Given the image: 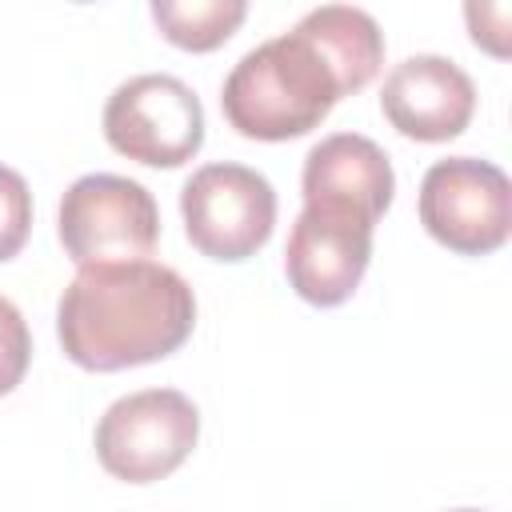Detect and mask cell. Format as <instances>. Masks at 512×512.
Here are the masks:
<instances>
[{
  "mask_svg": "<svg viewBox=\"0 0 512 512\" xmlns=\"http://www.w3.org/2000/svg\"><path fill=\"white\" fill-rule=\"evenodd\" d=\"M424 232L456 256H488L508 244L512 188L500 164L476 156L436 160L416 196Z\"/></svg>",
  "mask_w": 512,
  "mask_h": 512,
  "instance_id": "8992f818",
  "label": "cell"
},
{
  "mask_svg": "<svg viewBox=\"0 0 512 512\" xmlns=\"http://www.w3.org/2000/svg\"><path fill=\"white\" fill-rule=\"evenodd\" d=\"M304 204H336L368 216L372 224L388 212L396 172L388 152L360 132H332L308 148L300 172Z\"/></svg>",
  "mask_w": 512,
  "mask_h": 512,
  "instance_id": "30bf717a",
  "label": "cell"
},
{
  "mask_svg": "<svg viewBox=\"0 0 512 512\" xmlns=\"http://www.w3.org/2000/svg\"><path fill=\"white\" fill-rule=\"evenodd\" d=\"M188 244L220 264L256 256L276 228V188L248 164H204L180 188Z\"/></svg>",
  "mask_w": 512,
  "mask_h": 512,
  "instance_id": "5b68a950",
  "label": "cell"
},
{
  "mask_svg": "<svg viewBox=\"0 0 512 512\" xmlns=\"http://www.w3.org/2000/svg\"><path fill=\"white\" fill-rule=\"evenodd\" d=\"M456 512H480V508H456Z\"/></svg>",
  "mask_w": 512,
  "mask_h": 512,
  "instance_id": "2e32d148",
  "label": "cell"
},
{
  "mask_svg": "<svg viewBox=\"0 0 512 512\" xmlns=\"http://www.w3.org/2000/svg\"><path fill=\"white\" fill-rule=\"evenodd\" d=\"M380 112L400 136L420 144H444L472 124L476 84L456 60L420 52L392 64L380 84Z\"/></svg>",
  "mask_w": 512,
  "mask_h": 512,
  "instance_id": "9c48e42d",
  "label": "cell"
},
{
  "mask_svg": "<svg viewBox=\"0 0 512 512\" xmlns=\"http://www.w3.org/2000/svg\"><path fill=\"white\" fill-rule=\"evenodd\" d=\"M28 232H32V192H28V180L0 164V264L12 260L24 244H28Z\"/></svg>",
  "mask_w": 512,
  "mask_h": 512,
  "instance_id": "4fadbf2b",
  "label": "cell"
},
{
  "mask_svg": "<svg viewBox=\"0 0 512 512\" xmlns=\"http://www.w3.org/2000/svg\"><path fill=\"white\" fill-rule=\"evenodd\" d=\"M200 440V412L176 388L128 392L96 420V460L124 484H152L172 476Z\"/></svg>",
  "mask_w": 512,
  "mask_h": 512,
  "instance_id": "3957f363",
  "label": "cell"
},
{
  "mask_svg": "<svg viewBox=\"0 0 512 512\" xmlns=\"http://www.w3.org/2000/svg\"><path fill=\"white\" fill-rule=\"evenodd\" d=\"M372 220L336 208V204H304L284 248V276L292 292L316 308L344 304L372 260Z\"/></svg>",
  "mask_w": 512,
  "mask_h": 512,
  "instance_id": "ba28073f",
  "label": "cell"
},
{
  "mask_svg": "<svg viewBox=\"0 0 512 512\" xmlns=\"http://www.w3.org/2000/svg\"><path fill=\"white\" fill-rule=\"evenodd\" d=\"M296 32H304L324 52V60L336 68L344 96L372 84V76L384 64V32L364 8L320 4L296 20Z\"/></svg>",
  "mask_w": 512,
  "mask_h": 512,
  "instance_id": "8fae6325",
  "label": "cell"
},
{
  "mask_svg": "<svg viewBox=\"0 0 512 512\" xmlns=\"http://www.w3.org/2000/svg\"><path fill=\"white\" fill-rule=\"evenodd\" d=\"M100 124L120 156L148 168H180L204 144V104L168 72H140L116 84Z\"/></svg>",
  "mask_w": 512,
  "mask_h": 512,
  "instance_id": "52a82bcc",
  "label": "cell"
},
{
  "mask_svg": "<svg viewBox=\"0 0 512 512\" xmlns=\"http://www.w3.org/2000/svg\"><path fill=\"white\" fill-rule=\"evenodd\" d=\"M56 236L76 268L148 260L160 240V208L140 180L88 172L60 196Z\"/></svg>",
  "mask_w": 512,
  "mask_h": 512,
  "instance_id": "277c9868",
  "label": "cell"
},
{
  "mask_svg": "<svg viewBox=\"0 0 512 512\" xmlns=\"http://www.w3.org/2000/svg\"><path fill=\"white\" fill-rule=\"evenodd\" d=\"M344 100L336 68L304 32H280L248 48L220 84L224 120L248 140H296Z\"/></svg>",
  "mask_w": 512,
  "mask_h": 512,
  "instance_id": "7a4b0ae2",
  "label": "cell"
},
{
  "mask_svg": "<svg viewBox=\"0 0 512 512\" xmlns=\"http://www.w3.org/2000/svg\"><path fill=\"white\" fill-rule=\"evenodd\" d=\"M248 16L244 0H152V20L160 36L184 52L220 48Z\"/></svg>",
  "mask_w": 512,
  "mask_h": 512,
  "instance_id": "7c38bea8",
  "label": "cell"
},
{
  "mask_svg": "<svg viewBox=\"0 0 512 512\" xmlns=\"http://www.w3.org/2000/svg\"><path fill=\"white\" fill-rule=\"evenodd\" d=\"M196 328L192 284L156 260L84 264L56 304L64 356L88 372H120L172 356Z\"/></svg>",
  "mask_w": 512,
  "mask_h": 512,
  "instance_id": "6da1fadb",
  "label": "cell"
},
{
  "mask_svg": "<svg viewBox=\"0 0 512 512\" xmlns=\"http://www.w3.org/2000/svg\"><path fill=\"white\" fill-rule=\"evenodd\" d=\"M32 364V332L20 316V308L0 296V396H8Z\"/></svg>",
  "mask_w": 512,
  "mask_h": 512,
  "instance_id": "5bb4252c",
  "label": "cell"
},
{
  "mask_svg": "<svg viewBox=\"0 0 512 512\" xmlns=\"http://www.w3.org/2000/svg\"><path fill=\"white\" fill-rule=\"evenodd\" d=\"M464 20L472 28V40L492 52V56H508V4H468Z\"/></svg>",
  "mask_w": 512,
  "mask_h": 512,
  "instance_id": "9a60e30c",
  "label": "cell"
}]
</instances>
